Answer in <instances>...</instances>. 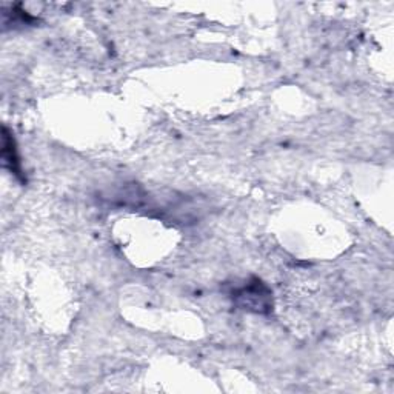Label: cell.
<instances>
[{"instance_id": "6da1fadb", "label": "cell", "mask_w": 394, "mask_h": 394, "mask_svg": "<svg viewBox=\"0 0 394 394\" xmlns=\"http://www.w3.org/2000/svg\"><path fill=\"white\" fill-rule=\"evenodd\" d=\"M238 297L245 301L244 307H251L256 311H260L262 313V310L269 307V297H271V293H269V289L260 280H254L253 285L245 287L238 294Z\"/></svg>"}, {"instance_id": "7a4b0ae2", "label": "cell", "mask_w": 394, "mask_h": 394, "mask_svg": "<svg viewBox=\"0 0 394 394\" xmlns=\"http://www.w3.org/2000/svg\"><path fill=\"white\" fill-rule=\"evenodd\" d=\"M3 162H5V167H8L11 172H15L19 179H22L24 181V174H22V170H20L19 157H17L16 147H15V139H12V136L8 134L6 128H3Z\"/></svg>"}]
</instances>
